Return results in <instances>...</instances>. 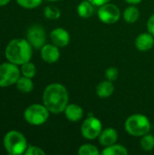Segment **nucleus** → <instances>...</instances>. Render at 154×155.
Returning <instances> with one entry per match:
<instances>
[{
    "instance_id": "obj_28",
    "label": "nucleus",
    "mask_w": 154,
    "mask_h": 155,
    "mask_svg": "<svg viewBox=\"0 0 154 155\" xmlns=\"http://www.w3.org/2000/svg\"><path fill=\"white\" fill-rule=\"evenodd\" d=\"M88 1H90L94 6H102V5L109 3L111 0H88Z\"/></svg>"
},
{
    "instance_id": "obj_12",
    "label": "nucleus",
    "mask_w": 154,
    "mask_h": 155,
    "mask_svg": "<svg viewBox=\"0 0 154 155\" xmlns=\"http://www.w3.org/2000/svg\"><path fill=\"white\" fill-rule=\"evenodd\" d=\"M118 139V133L113 128H107L102 131L101 134L99 135V143L103 146H110L116 143Z\"/></svg>"
},
{
    "instance_id": "obj_11",
    "label": "nucleus",
    "mask_w": 154,
    "mask_h": 155,
    "mask_svg": "<svg viewBox=\"0 0 154 155\" xmlns=\"http://www.w3.org/2000/svg\"><path fill=\"white\" fill-rule=\"evenodd\" d=\"M50 38L52 43L58 47H64L70 42L69 33L61 27L54 29L50 34Z\"/></svg>"
},
{
    "instance_id": "obj_19",
    "label": "nucleus",
    "mask_w": 154,
    "mask_h": 155,
    "mask_svg": "<svg viewBox=\"0 0 154 155\" xmlns=\"http://www.w3.org/2000/svg\"><path fill=\"white\" fill-rule=\"evenodd\" d=\"M102 154L103 155H127L128 151L127 149L121 145V144H113L110 146H107L103 152Z\"/></svg>"
},
{
    "instance_id": "obj_31",
    "label": "nucleus",
    "mask_w": 154,
    "mask_h": 155,
    "mask_svg": "<svg viewBox=\"0 0 154 155\" xmlns=\"http://www.w3.org/2000/svg\"><path fill=\"white\" fill-rule=\"evenodd\" d=\"M47 1H51V2H54V1H59V0H47Z\"/></svg>"
},
{
    "instance_id": "obj_17",
    "label": "nucleus",
    "mask_w": 154,
    "mask_h": 155,
    "mask_svg": "<svg viewBox=\"0 0 154 155\" xmlns=\"http://www.w3.org/2000/svg\"><path fill=\"white\" fill-rule=\"evenodd\" d=\"M15 86H16V88L18 89L19 92L25 93V94H28V93L33 91V89H34V83L32 81V78H29V77L22 75L17 80V82L15 84Z\"/></svg>"
},
{
    "instance_id": "obj_30",
    "label": "nucleus",
    "mask_w": 154,
    "mask_h": 155,
    "mask_svg": "<svg viewBox=\"0 0 154 155\" xmlns=\"http://www.w3.org/2000/svg\"><path fill=\"white\" fill-rule=\"evenodd\" d=\"M11 0H0V6H5L10 3Z\"/></svg>"
},
{
    "instance_id": "obj_27",
    "label": "nucleus",
    "mask_w": 154,
    "mask_h": 155,
    "mask_svg": "<svg viewBox=\"0 0 154 155\" xmlns=\"http://www.w3.org/2000/svg\"><path fill=\"white\" fill-rule=\"evenodd\" d=\"M147 29H148V32L151 33L154 36V14L149 18V20H148Z\"/></svg>"
},
{
    "instance_id": "obj_5",
    "label": "nucleus",
    "mask_w": 154,
    "mask_h": 155,
    "mask_svg": "<svg viewBox=\"0 0 154 155\" xmlns=\"http://www.w3.org/2000/svg\"><path fill=\"white\" fill-rule=\"evenodd\" d=\"M50 112L44 104H34L29 105L24 112V119L31 125H42L49 118Z\"/></svg>"
},
{
    "instance_id": "obj_1",
    "label": "nucleus",
    "mask_w": 154,
    "mask_h": 155,
    "mask_svg": "<svg viewBox=\"0 0 154 155\" xmlns=\"http://www.w3.org/2000/svg\"><path fill=\"white\" fill-rule=\"evenodd\" d=\"M68 100V92L61 84L54 83L47 85L43 94V104L50 113L54 114L64 112Z\"/></svg>"
},
{
    "instance_id": "obj_7",
    "label": "nucleus",
    "mask_w": 154,
    "mask_h": 155,
    "mask_svg": "<svg viewBox=\"0 0 154 155\" xmlns=\"http://www.w3.org/2000/svg\"><path fill=\"white\" fill-rule=\"evenodd\" d=\"M103 131V124L101 121L93 116H89L82 124V135L88 140H93L101 134Z\"/></svg>"
},
{
    "instance_id": "obj_8",
    "label": "nucleus",
    "mask_w": 154,
    "mask_h": 155,
    "mask_svg": "<svg viewBox=\"0 0 154 155\" xmlns=\"http://www.w3.org/2000/svg\"><path fill=\"white\" fill-rule=\"evenodd\" d=\"M26 40L33 48L41 49L46 41V34L44 28L40 25H34L30 26L26 33Z\"/></svg>"
},
{
    "instance_id": "obj_20",
    "label": "nucleus",
    "mask_w": 154,
    "mask_h": 155,
    "mask_svg": "<svg viewBox=\"0 0 154 155\" xmlns=\"http://www.w3.org/2000/svg\"><path fill=\"white\" fill-rule=\"evenodd\" d=\"M20 71H21L22 75L29 77V78H34L36 73V68H35V65L29 61L21 65Z\"/></svg>"
},
{
    "instance_id": "obj_24",
    "label": "nucleus",
    "mask_w": 154,
    "mask_h": 155,
    "mask_svg": "<svg viewBox=\"0 0 154 155\" xmlns=\"http://www.w3.org/2000/svg\"><path fill=\"white\" fill-rule=\"evenodd\" d=\"M43 0H16L18 5L25 9H33L39 6Z\"/></svg>"
},
{
    "instance_id": "obj_13",
    "label": "nucleus",
    "mask_w": 154,
    "mask_h": 155,
    "mask_svg": "<svg viewBox=\"0 0 154 155\" xmlns=\"http://www.w3.org/2000/svg\"><path fill=\"white\" fill-rule=\"evenodd\" d=\"M136 48L140 51H148L154 45L153 35L151 33H143L137 36L135 40Z\"/></svg>"
},
{
    "instance_id": "obj_10",
    "label": "nucleus",
    "mask_w": 154,
    "mask_h": 155,
    "mask_svg": "<svg viewBox=\"0 0 154 155\" xmlns=\"http://www.w3.org/2000/svg\"><path fill=\"white\" fill-rule=\"evenodd\" d=\"M41 57L42 59L48 64H54L58 61L60 58L59 47L54 44H45L41 49Z\"/></svg>"
},
{
    "instance_id": "obj_2",
    "label": "nucleus",
    "mask_w": 154,
    "mask_h": 155,
    "mask_svg": "<svg viewBox=\"0 0 154 155\" xmlns=\"http://www.w3.org/2000/svg\"><path fill=\"white\" fill-rule=\"evenodd\" d=\"M33 55V47L26 39H12L5 49V56L8 62L16 65L29 62Z\"/></svg>"
},
{
    "instance_id": "obj_9",
    "label": "nucleus",
    "mask_w": 154,
    "mask_h": 155,
    "mask_svg": "<svg viewBox=\"0 0 154 155\" xmlns=\"http://www.w3.org/2000/svg\"><path fill=\"white\" fill-rule=\"evenodd\" d=\"M97 15L101 22L107 25H112L116 23L120 19L121 12L115 5L107 3L100 6Z\"/></svg>"
},
{
    "instance_id": "obj_18",
    "label": "nucleus",
    "mask_w": 154,
    "mask_h": 155,
    "mask_svg": "<svg viewBox=\"0 0 154 155\" xmlns=\"http://www.w3.org/2000/svg\"><path fill=\"white\" fill-rule=\"evenodd\" d=\"M140 17V12L139 9L134 6V5H132L131 6L127 7L123 12V19L127 23L133 24L138 21Z\"/></svg>"
},
{
    "instance_id": "obj_26",
    "label": "nucleus",
    "mask_w": 154,
    "mask_h": 155,
    "mask_svg": "<svg viewBox=\"0 0 154 155\" xmlns=\"http://www.w3.org/2000/svg\"><path fill=\"white\" fill-rule=\"evenodd\" d=\"M118 75H119V72H118L117 68H115V67H109L105 72L106 79L111 82L115 81L118 78Z\"/></svg>"
},
{
    "instance_id": "obj_14",
    "label": "nucleus",
    "mask_w": 154,
    "mask_h": 155,
    "mask_svg": "<svg viewBox=\"0 0 154 155\" xmlns=\"http://www.w3.org/2000/svg\"><path fill=\"white\" fill-rule=\"evenodd\" d=\"M64 113L70 122H78L82 119L84 115V111L82 107L75 104H68Z\"/></svg>"
},
{
    "instance_id": "obj_16",
    "label": "nucleus",
    "mask_w": 154,
    "mask_h": 155,
    "mask_svg": "<svg viewBox=\"0 0 154 155\" xmlns=\"http://www.w3.org/2000/svg\"><path fill=\"white\" fill-rule=\"evenodd\" d=\"M94 11V5L88 0L83 1L77 7L78 15L82 18H89L93 15Z\"/></svg>"
},
{
    "instance_id": "obj_25",
    "label": "nucleus",
    "mask_w": 154,
    "mask_h": 155,
    "mask_svg": "<svg viewBox=\"0 0 154 155\" xmlns=\"http://www.w3.org/2000/svg\"><path fill=\"white\" fill-rule=\"evenodd\" d=\"M25 155H45V152L38 147V146H34V145H28L25 153Z\"/></svg>"
},
{
    "instance_id": "obj_15",
    "label": "nucleus",
    "mask_w": 154,
    "mask_h": 155,
    "mask_svg": "<svg viewBox=\"0 0 154 155\" xmlns=\"http://www.w3.org/2000/svg\"><path fill=\"white\" fill-rule=\"evenodd\" d=\"M114 91V86L113 83L109 80L101 82L96 87V94L100 98L110 97Z\"/></svg>"
},
{
    "instance_id": "obj_4",
    "label": "nucleus",
    "mask_w": 154,
    "mask_h": 155,
    "mask_svg": "<svg viewBox=\"0 0 154 155\" xmlns=\"http://www.w3.org/2000/svg\"><path fill=\"white\" fill-rule=\"evenodd\" d=\"M126 132L134 137L143 136L151 131V122L147 116L135 114L129 116L124 124Z\"/></svg>"
},
{
    "instance_id": "obj_23",
    "label": "nucleus",
    "mask_w": 154,
    "mask_h": 155,
    "mask_svg": "<svg viewBox=\"0 0 154 155\" xmlns=\"http://www.w3.org/2000/svg\"><path fill=\"white\" fill-rule=\"evenodd\" d=\"M79 155H99L100 152L98 148L93 144H84L78 150Z\"/></svg>"
},
{
    "instance_id": "obj_6",
    "label": "nucleus",
    "mask_w": 154,
    "mask_h": 155,
    "mask_svg": "<svg viewBox=\"0 0 154 155\" xmlns=\"http://www.w3.org/2000/svg\"><path fill=\"white\" fill-rule=\"evenodd\" d=\"M21 71L18 65L5 62L0 64V87H8L15 84L21 76Z\"/></svg>"
},
{
    "instance_id": "obj_3",
    "label": "nucleus",
    "mask_w": 154,
    "mask_h": 155,
    "mask_svg": "<svg viewBox=\"0 0 154 155\" xmlns=\"http://www.w3.org/2000/svg\"><path fill=\"white\" fill-rule=\"evenodd\" d=\"M4 147L6 153L10 155L25 154L28 143L25 136L15 130L9 131L5 134L3 140Z\"/></svg>"
},
{
    "instance_id": "obj_22",
    "label": "nucleus",
    "mask_w": 154,
    "mask_h": 155,
    "mask_svg": "<svg viewBox=\"0 0 154 155\" xmlns=\"http://www.w3.org/2000/svg\"><path fill=\"white\" fill-rule=\"evenodd\" d=\"M142 140H141V146L143 148V151L146 152H150L152 150H153L154 148V136L147 134L143 136H142Z\"/></svg>"
},
{
    "instance_id": "obj_21",
    "label": "nucleus",
    "mask_w": 154,
    "mask_h": 155,
    "mask_svg": "<svg viewBox=\"0 0 154 155\" xmlns=\"http://www.w3.org/2000/svg\"><path fill=\"white\" fill-rule=\"evenodd\" d=\"M44 15L47 19L56 20L61 16V11L55 5H47L44 10Z\"/></svg>"
},
{
    "instance_id": "obj_29",
    "label": "nucleus",
    "mask_w": 154,
    "mask_h": 155,
    "mask_svg": "<svg viewBox=\"0 0 154 155\" xmlns=\"http://www.w3.org/2000/svg\"><path fill=\"white\" fill-rule=\"evenodd\" d=\"M128 4L130 5H138L140 4L143 0H125Z\"/></svg>"
}]
</instances>
